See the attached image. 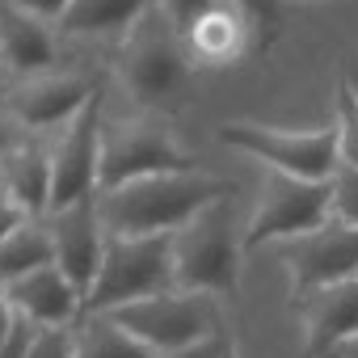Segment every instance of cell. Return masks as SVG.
Masks as SVG:
<instances>
[{
  "label": "cell",
  "mask_w": 358,
  "mask_h": 358,
  "mask_svg": "<svg viewBox=\"0 0 358 358\" xmlns=\"http://www.w3.org/2000/svg\"><path fill=\"white\" fill-rule=\"evenodd\" d=\"M232 194L228 182L203 173H160L97 194V215L106 236H169L186 228L207 207Z\"/></svg>",
  "instance_id": "6da1fadb"
},
{
  "label": "cell",
  "mask_w": 358,
  "mask_h": 358,
  "mask_svg": "<svg viewBox=\"0 0 358 358\" xmlns=\"http://www.w3.org/2000/svg\"><path fill=\"white\" fill-rule=\"evenodd\" d=\"M177 287L173 232L169 236H110L101 274L85 299V312H118L127 303L169 295Z\"/></svg>",
  "instance_id": "7a4b0ae2"
},
{
  "label": "cell",
  "mask_w": 358,
  "mask_h": 358,
  "mask_svg": "<svg viewBox=\"0 0 358 358\" xmlns=\"http://www.w3.org/2000/svg\"><path fill=\"white\" fill-rule=\"evenodd\" d=\"M122 80L148 110H177L186 101V38L173 30V22L160 9H148V17L131 30L127 55H122Z\"/></svg>",
  "instance_id": "3957f363"
},
{
  "label": "cell",
  "mask_w": 358,
  "mask_h": 358,
  "mask_svg": "<svg viewBox=\"0 0 358 358\" xmlns=\"http://www.w3.org/2000/svg\"><path fill=\"white\" fill-rule=\"evenodd\" d=\"M241 249L232 236V211L228 199L194 215L186 228L173 232V270L177 291H199V295H232L241 274Z\"/></svg>",
  "instance_id": "277c9868"
},
{
  "label": "cell",
  "mask_w": 358,
  "mask_h": 358,
  "mask_svg": "<svg viewBox=\"0 0 358 358\" xmlns=\"http://www.w3.org/2000/svg\"><path fill=\"white\" fill-rule=\"evenodd\" d=\"M114 316L131 337H139L156 358L160 354H177L211 333L224 329L220 320V303L215 295H199V291H169V295H152V299H139V303H127L118 312H106Z\"/></svg>",
  "instance_id": "5b68a950"
},
{
  "label": "cell",
  "mask_w": 358,
  "mask_h": 358,
  "mask_svg": "<svg viewBox=\"0 0 358 358\" xmlns=\"http://www.w3.org/2000/svg\"><path fill=\"white\" fill-rule=\"evenodd\" d=\"M220 143L241 148L266 169L299 177V182H333L341 164V139L337 127L324 131H278V127H257V122H228L220 127Z\"/></svg>",
  "instance_id": "8992f818"
},
{
  "label": "cell",
  "mask_w": 358,
  "mask_h": 358,
  "mask_svg": "<svg viewBox=\"0 0 358 358\" xmlns=\"http://www.w3.org/2000/svg\"><path fill=\"white\" fill-rule=\"evenodd\" d=\"M333 211V182H299L287 173H266L257 215L245 232V249H257L266 241H299L329 224Z\"/></svg>",
  "instance_id": "52a82bcc"
},
{
  "label": "cell",
  "mask_w": 358,
  "mask_h": 358,
  "mask_svg": "<svg viewBox=\"0 0 358 358\" xmlns=\"http://www.w3.org/2000/svg\"><path fill=\"white\" fill-rule=\"evenodd\" d=\"M160 173H194L190 156L152 122H114L101 131V190Z\"/></svg>",
  "instance_id": "ba28073f"
},
{
  "label": "cell",
  "mask_w": 358,
  "mask_h": 358,
  "mask_svg": "<svg viewBox=\"0 0 358 358\" xmlns=\"http://www.w3.org/2000/svg\"><path fill=\"white\" fill-rule=\"evenodd\" d=\"M101 110L106 93L97 89L93 101L68 122V135L55 148V182H51V211L89 203L101 194ZM47 211V215H51Z\"/></svg>",
  "instance_id": "9c48e42d"
},
{
  "label": "cell",
  "mask_w": 358,
  "mask_h": 358,
  "mask_svg": "<svg viewBox=\"0 0 358 358\" xmlns=\"http://www.w3.org/2000/svg\"><path fill=\"white\" fill-rule=\"evenodd\" d=\"M47 232L55 245V266L68 274V282L80 291V299H89V291L101 274V262H106V241H110L101 228V215H97V199L51 211Z\"/></svg>",
  "instance_id": "30bf717a"
},
{
  "label": "cell",
  "mask_w": 358,
  "mask_h": 358,
  "mask_svg": "<svg viewBox=\"0 0 358 358\" xmlns=\"http://www.w3.org/2000/svg\"><path fill=\"white\" fill-rule=\"evenodd\" d=\"M287 262H291V282H295L299 299L308 291L358 278V228H350L341 220H329L324 228L291 241Z\"/></svg>",
  "instance_id": "8fae6325"
},
{
  "label": "cell",
  "mask_w": 358,
  "mask_h": 358,
  "mask_svg": "<svg viewBox=\"0 0 358 358\" xmlns=\"http://www.w3.org/2000/svg\"><path fill=\"white\" fill-rule=\"evenodd\" d=\"M97 89H101V85H93L89 76H68V72L55 76V72H47V76L26 80V85L13 93L9 110H13L17 122H26V127H34V131H47V127H55V122H72V118L93 101Z\"/></svg>",
  "instance_id": "7c38bea8"
},
{
  "label": "cell",
  "mask_w": 358,
  "mask_h": 358,
  "mask_svg": "<svg viewBox=\"0 0 358 358\" xmlns=\"http://www.w3.org/2000/svg\"><path fill=\"white\" fill-rule=\"evenodd\" d=\"M5 295H9L13 312H17L22 320L38 324V329H72V320H76L80 308H85L80 291L68 282V274H64L59 266H43V270H34V274H26V278L9 282Z\"/></svg>",
  "instance_id": "4fadbf2b"
},
{
  "label": "cell",
  "mask_w": 358,
  "mask_h": 358,
  "mask_svg": "<svg viewBox=\"0 0 358 358\" xmlns=\"http://www.w3.org/2000/svg\"><path fill=\"white\" fill-rule=\"evenodd\" d=\"M51 182H55V152H47L38 139H17L0 156V186H5V199L26 220H38V215L51 211Z\"/></svg>",
  "instance_id": "5bb4252c"
},
{
  "label": "cell",
  "mask_w": 358,
  "mask_h": 358,
  "mask_svg": "<svg viewBox=\"0 0 358 358\" xmlns=\"http://www.w3.org/2000/svg\"><path fill=\"white\" fill-rule=\"evenodd\" d=\"M303 324H308V354L324 358L333 345L358 337V278L308 291L299 299Z\"/></svg>",
  "instance_id": "9a60e30c"
},
{
  "label": "cell",
  "mask_w": 358,
  "mask_h": 358,
  "mask_svg": "<svg viewBox=\"0 0 358 358\" xmlns=\"http://www.w3.org/2000/svg\"><path fill=\"white\" fill-rule=\"evenodd\" d=\"M0 55L5 68H13L17 76H47L55 64V43L47 34V26L30 13H22L17 5H0Z\"/></svg>",
  "instance_id": "2e32d148"
},
{
  "label": "cell",
  "mask_w": 358,
  "mask_h": 358,
  "mask_svg": "<svg viewBox=\"0 0 358 358\" xmlns=\"http://www.w3.org/2000/svg\"><path fill=\"white\" fill-rule=\"evenodd\" d=\"M43 266H55V245L47 232V220H26L0 241V287H9Z\"/></svg>",
  "instance_id": "e0dca14e"
},
{
  "label": "cell",
  "mask_w": 358,
  "mask_h": 358,
  "mask_svg": "<svg viewBox=\"0 0 358 358\" xmlns=\"http://www.w3.org/2000/svg\"><path fill=\"white\" fill-rule=\"evenodd\" d=\"M245 38H249V22L236 9L220 5V9H211V13H203L194 22V30L186 34V47L207 64H228V59L241 55Z\"/></svg>",
  "instance_id": "ac0fdd59"
},
{
  "label": "cell",
  "mask_w": 358,
  "mask_h": 358,
  "mask_svg": "<svg viewBox=\"0 0 358 358\" xmlns=\"http://www.w3.org/2000/svg\"><path fill=\"white\" fill-rule=\"evenodd\" d=\"M152 9V0H72L64 13L68 34H114V30H135Z\"/></svg>",
  "instance_id": "d6986e66"
},
{
  "label": "cell",
  "mask_w": 358,
  "mask_h": 358,
  "mask_svg": "<svg viewBox=\"0 0 358 358\" xmlns=\"http://www.w3.org/2000/svg\"><path fill=\"white\" fill-rule=\"evenodd\" d=\"M76 358H156L139 337H131L114 316L85 312L76 329Z\"/></svg>",
  "instance_id": "ffe728a7"
},
{
  "label": "cell",
  "mask_w": 358,
  "mask_h": 358,
  "mask_svg": "<svg viewBox=\"0 0 358 358\" xmlns=\"http://www.w3.org/2000/svg\"><path fill=\"white\" fill-rule=\"evenodd\" d=\"M228 5L249 22V30L262 43H270L278 34V26H282V0H228Z\"/></svg>",
  "instance_id": "44dd1931"
},
{
  "label": "cell",
  "mask_w": 358,
  "mask_h": 358,
  "mask_svg": "<svg viewBox=\"0 0 358 358\" xmlns=\"http://www.w3.org/2000/svg\"><path fill=\"white\" fill-rule=\"evenodd\" d=\"M337 139H341V164L358 169V97L350 93V85H341L337 97Z\"/></svg>",
  "instance_id": "7402d4cb"
},
{
  "label": "cell",
  "mask_w": 358,
  "mask_h": 358,
  "mask_svg": "<svg viewBox=\"0 0 358 358\" xmlns=\"http://www.w3.org/2000/svg\"><path fill=\"white\" fill-rule=\"evenodd\" d=\"M333 220L358 228V169L337 164L333 173Z\"/></svg>",
  "instance_id": "603a6c76"
},
{
  "label": "cell",
  "mask_w": 358,
  "mask_h": 358,
  "mask_svg": "<svg viewBox=\"0 0 358 358\" xmlns=\"http://www.w3.org/2000/svg\"><path fill=\"white\" fill-rule=\"evenodd\" d=\"M26 358H76V333L72 329H34Z\"/></svg>",
  "instance_id": "cb8c5ba5"
},
{
  "label": "cell",
  "mask_w": 358,
  "mask_h": 358,
  "mask_svg": "<svg viewBox=\"0 0 358 358\" xmlns=\"http://www.w3.org/2000/svg\"><path fill=\"white\" fill-rule=\"evenodd\" d=\"M224 5V0H160V13L173 22V30L177 34H190L194 30V22L203 17V13H211V9H220Z\"/></svg>",
  "instance_id": "d4e9b609"
},
{
  "label": "cell",
  "mask_w": 358,
  "mask_h": 358,
  "mask_svg": "<svg viewBox=\"0 0 358 358\" xmlns=\"http://www.w3.org/2000/svg\"><path fill=\"white\" fill-rule=\"evenodd\" d=\"M160 358H236V345H232L228 329H220V333H211V337H203V341H194V345H186V350L160 354Z\"/></svg>",
  "instance_id": "484cf974"
},
{
  "label": "cell",
  "mask_w": 358,
  "mask_h": 358,
  "mask_svg": "<svg viewBox=\"0 0 358 358\" xmlns=\"http://www.w3.org/2000/svg\"><path fill=\"white\" fill-rule=\"evenodd\" d=\"M9 5H17L22 13H30L38 22H64V13L72 9V0H9Z\"/></svg>",
  "instance_id": "4316f807"
},
{
  "label": "cell",
  "mask_w": 358,
  "mask_h": 358,
  "mask_svg": "<svg viewBox=\"0 0 358 358\" xmlns=\"http://www.w3.org/2000/svg\"><path fill=\"white\" fill-rule=\"evenodd\" d=\"M34 329L38 324H30V320H17V329H13V337L0 345V358H26L30 354V337H34Z\"/></svg>",
  "instance_id": "83f0119b"
},
{
  "label": "cell",
  "mask_w": 358,
  "mask_h": 358,
  "mask_svg": "<svg viewBox=\"0 0 358 358\" xmlns=\"http://www.w3.org/2000/svg\"><path fill=\"white\" fill-rule=\"evenodd\" d=\"M17 312H13V303H9V295L5 291H0V345H5L9 337H13V329H17Z\"/></svg>",
  "instance_id": "f1b7e54d"
},
{
  "label": "cell",
  "mask_w": 358,
  "mask_h": 358,
  "mask_svg": "<svg viewBox=\"0 0 358 358\" xmlns=\"http://www.w3.org/2000/svg\"><path fill=\"white\" fill-rule=\"evenodd\" d=\"M22 224H26V215H22L9 199H0V241H5L13 228H22Z\"/></svg>",
  "instance_id": "f546056e"
},
{
  "label": "cell",
  "mask_w": 358,
  "mask_h": 358,
  "mask_svg": "<svg viewBox=\"0 0 358 358\" xmlns=\"http://www.w3.org/2000/svg\"><path fill=\"white\" fill-rule=\"evenodd\" d=\"M324 358H358V337H350V341H341V345H333Z\"/></svg>",
  "instance_id": "4dcf8cb0"
},
{
  "label": "cell",
  "mask_w": 358,
  "mask_h": 358,
  "mask_svg": "<svg viewBox=\"0 0 358 358\" xmlns=\"http://www.w3.org/2000/svg\"><path fill=\"white\" fill-rule=\"evenodd\" d=\"M13 143H17V135H13V122H9V118H0V156H5Z\"/></svg>",
  "instance_id": "1f68e13d"
},
{
  "label": "cell",
  "mask_w": 358,
  "mask_h": 358,
  "mask_svg": "<svg viewBox=\"0 0 358 358\" xmlns=\"http://www.w3.org/2000/svg\"><path fill=\"white\" fill-rule=\"evenodd\" d=\"M345 85H350V93L358 97V64H345Z\"/></svg>",
  "instance_id": "d6a6232c"
},
{
  "label": "cell",
  "mask_w": 358,
  "mask_h": 358,
  "mask_svg": "<svg viewBox=\"0 0 358 358\" xmlns=\"http://www.w3.org/2000/svg\"><path fill=\"white\" fill-rule=\"evenodd\" d=\"M0 85H5V55H0Z\"/></svg>",
  "instance_id": "836d02e7"
},
{
  "label": "cell",
  "mask_w": 358,
  "mask_h": 358,
  "mask_svg": "<svg viewBox=\"0 0 358 358\" xmlns=\"http://www.w3.org/2000/svg\"><path fill=\"white\" fill-rule=\"evenodd\" d=\"M0 291H5V287H0Z\"/></svg>",
  "instance_id": "e575fe53"
}]
</instances>
